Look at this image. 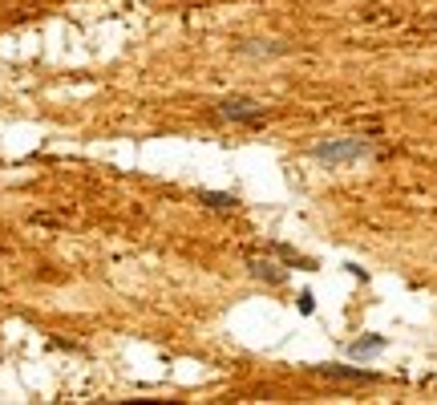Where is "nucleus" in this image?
<instances>
[{
    "label": "nucleus",
    "mask_w": 437,
    "mask_h": 405,
    "mask_svg": "<svg viewBox=\"0 0 437 405\" xmlns=\"http://www.w3.org/2000/svg\"><path fill=\"white\" fill-rule=\"evenodd\" d=\"M372 146L365 138H328V142L312 146V158L324 162V166H344V162H360L369 158Z\"/></svg>",
    "instance_id": "f257e3e1"
},
{
    "label": "nucleus",
    "mask_w": 437,
    "mask_h": 405,
    "mask_svg": "<svg viewBox=\"0 0 437 405\" xmlns=\"http://www.w3.org/2000/svg\"><path fill=\"white\" fill-rule=\"evenodd\" d=\"M247 272L255 275V280H263V284H279L284 280V268L272 263V259H263V256H247Z\"/></svg>",
    "instance_id": "20e7f679"
},
{
    "label": "nucleus",
    "mask_w": 437,
    "mask_h": 405,
    "mask_svg": "<svg viewBox=\"0 0 437 405\" xmlns=\"http://www.w3.org/2000/svg\"><path fill=\"white\" fill-rule=\"evenodd\" d=\"M198 203H207V207H235V199H231V194H215V191H203L198 194Z\"/></svg>",
    "instance_id": "0eeeda50"
},
{
    "label": "nucleus",
    "mask_w": 437,
    "mask_h": 405,
    "mask_svg": "<svg viewBox=\"0 0 437 405\" xmlns=\"http://www.w3.org/2000/svg\"><path fill=\"white\" fill-rule=\"evenodd\" d=\"M312 308H316V300H312V292H300V312H304V316H308Z\"/></svg>",
    "instance_id": "6e6552de"
},
{
    "label": "nucleus",
    "mask_w": 437,
    "mask_h": 405,
    "mask_svg": "<svg viewBox=\"0 0 437 405\" xmlns=\"http://www.w3.org/2000/svg\"><path fill=\"white\" fill-rule=\"evenodd\" d=\"M215 113L223 118V122H239V126H259V122H267V110L251 101V97H223Z\"/></svg>",
    "instance_id": "f03ea898"
},
{
    "label": "nucleus",
    "mask_w": 437,
    "mask_h": 405,
    "mask_svg": "<svg viewBox=\"0 0 437 405\" xmlns=\"http://www.w3.org/2000/svg\"><path fill=\"white\" fill-rule=\"evenodd\" d=\"M320 377H332V381H376V373L369 369H353V365H316Z\"/></svg>",
    "instance_id": "7ed1b4c3"
},
{
    "label": "nucleus",
    "mask_w": 437,
    "mask_h": 405,
    "mask_svg": "<svg viewBox=\"0 0 437 405\" xmlns=\"http://www.w3.org/2000/svg\"><path fill=\"white\" fill-rule=\"evenodd\" d=\"M385 349V337H360L356 344H348V356H369Z\"/></svg>",
    "instance_id": "423d86ee"
},
{
    "label": "nucleus",
    "mask_w": 437,
    "mask_h": 405,
    "mask_svg": "<svg viewBox=\"0 0 437 405\" xmlns=\"http://www.w3.org/2000/svg\"><path fill=\"white\" fill-rule=\"evenodd\" d=\"M425 29H437V13L429 16V20H425Z\"/></svg>",
    "instance_id": "1a4fd4ad"
},
{
    "label": "nucleus",
    "mask_w": 437,
    "mask_h": 405,
    "mask_svg": "<svg viewBox=\"0 0 437 405\" xmlns=\"http://www.w3.org/2000/svg\"><path fill=\"white\" fill-rule=\"evenodd\" d=\"M239 53H247V57H284L288 45L284 41H243Z\"/></svg>",
    "instance_id": "39448f33"
}]
</instances>
